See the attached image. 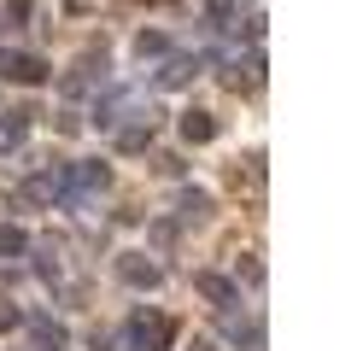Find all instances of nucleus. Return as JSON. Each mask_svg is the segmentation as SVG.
I'll list each match as a JSON object with an SVG mask.
<instances>
[{
  "label": "nucleus",
  "instance_id": "obj_1",
  "mask_svg": "<svg viewBox=\"0 0 363 351\" xmlns=\"http://www.w3.org/2000/svg\"><path fill=\"white\" fill-rule=\"evenodd\" d=\"M0 77H12V82H41V59H30V53H0Z\"/></svg>",
  "mask_w": 363,
  "mask_h": 351
},
{
  "label": "nucleus",
  "instance_id": "obj_5",
  "mask_svg": "<svg viewBox=\"0 0 363 351\" xmlns=\"http://www.w3.org/2000/svg\"><path fill=\"white\" fill-rule=\"evenodd\" d=\"M123 275H129V281H158V269H152V264H123Z\"/></svg>",
  "mask_w": 363,
  "mask_h": 351
},
{
  "label": "nucleus",
  "instance_id": "obj_4",
  "mask_svg": "<svg viewBox=\"0 0 363 351\" xmlns=\"http://www.w3.org/2000/svg\"><path fill=\"white\" fill-rule=\"evenodd\" d=\"M0 252H24V234H18V228H0Z\"/></svg>",
  "mask_w": 363,
  "mask_h": 351
},
{
  "label": "nucleus",
  "instance_id": "obj_3",
  "mask_svg": "<svg viewBox=\"0 0 363 351\" xmlns=\"http://www.w3.org/2000/svg\"><path fill=\"white\" fill-rule=\"evenodd\" d=\"M182 135H188V140H211V117L206 111H188V117H182Z\"/></svg>",
  "mask_w": 363,
  "mask_h": 351
},
{
  "label": "nucleus",
  "instance_id": "obj_6",
  "mask_svg": "<svg viewBox=\"0 0 363 351\" xmlns=\"http://www.w3.org/2000/svg\"><path fill=\"white\" fill-rule=\"evenodd\" d=\"M12 140H18V123H0V152H12Z\"/></svg>",
  "mask_w": 363,
  "mask_h": 351
},
{
  "label": "nucleus",
  "instance_id": "obj_2",
  "mask_svg": "<svg viewBox=\"0 0 363 351\" xmlns=\"http://www.w3.org/2000/svg\"><path fill=\"white\" fill-rule=\"evenodd\" d=\"M135 340H141V345H164L170 340V322L164 316H135Z\"/></svg>",
  "mask_w": 363,
  "mask_h": 351
}]
</instances>
